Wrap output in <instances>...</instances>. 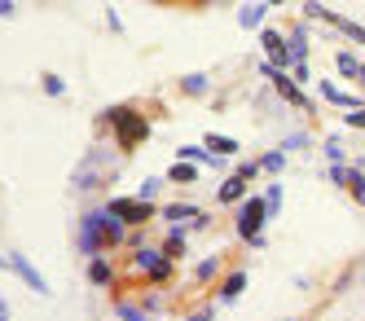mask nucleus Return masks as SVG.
<instances>
[{"label":"nucleus","instance_id":"1","mask_svg":"<svg viewBox=\"0 0 365 321\" xmlns=\"http://www.w3.org/2000/svg\"><path fill=\"white\" fill-rule=\"evenodd\" d=\"M123 158H128V154H119V146H115L110 137H97V141L84 150L80 168H75V176H71V190H84V194L110 190V185L123 176V168H128Z\"/></svg>","mask_w":365,"mask_h":321},{"label":"nucleus","instance_id":"2","mask_svg":"<svg viewBox=\"0 0 365 321\" xmlns=\"http://www.w3.org/2000/svg\"><path fill=\"white\" fill-rule=\"evenodd\" d=\"M97 137H110L119 146V154H133V150H141L154 137V123L137 111L133 101H119V106H106V111L97 115Z\"/></svg>","mask_w":365,"mask_h":321},{"label":"nucleus","instance_id":"3","mask_svg":"<svg viewBox=\"0 0 365 321\" xmlns=\"http://www.w3.org/2000/svg\"><path fill=\"white\" fill-rule=\"evenodd\" d=\"M264 225H269V211H264V198L259 194H247L238 203V220H233V233H238L242 247H264Z\"/></svg>","mask_w":365,"mask_h":321},{"label":"nucleus","instance_id":"4","mask_svg":"<svg viewBox=\"0 0 365 321\" xmlns=\"http://www.w3.org/2000/svg\"><path fill=\"white\" fill-rule=\"evenodd\" d=\"M259 79H269V84L277 88V97H282L286 106H295V111H304V115H317V101H312V97H308V93H304V88H299L286 71H277L273 62H259Z\"/></svg>","mask_w":365,"mask_h":321},{"label":"nucleus","instance_id":"5","mask_svg":"<svg viewBox=\"0 0 365 321\" xmlns=\"http://www.w3.org/2000/svg\"><path fill=\"white\" fill-rule=\"evenodd\" d=\"M304 18H317V22H326V26H330V31L348 36L352 44H361V49H365V26H361V22H352V18H344V14H334V9H326L322 0H304Z\"/></svg>","mask_w":365,"mask_h":321},{"label":"nucleus","instance_id":"6","mask_svg":"<svg viewBox=\"0 0 365 321\" xmlns=\"http://www.w3.org/2000/svg\"><path fill=\"white\" fill-rule=\"evenodd\" d=\"M106 211H115V216H119L128 229H150V220L159 216V207H154V203H145V198H123V194L110 198Z\"/></svg>","mask_w":365,"mask_h":321},{"label":"nucleus","instance_id":"7","mask_svg":"<svg viewBox=\"0 0 365 321\" xmlns=\"http://www.w3.org/2000/svg\"><path fill=\"white\" fill-rule=\"evenodd\" d=\"M75 247H80V255H84V260H93V255L106 251V243H101V225H97V207H88V211H84L80 233H75Z\"/></svg>","mask_w":365,"mask_h":321},{"label":"nucleus","instance_id":"8","mask_svg":"<svg viewBox=\"0 0 365 321\" xmlns=\"http://www.w3.org/2000/svg\"><path fill=\"white\" fill-rule=\"evenodd\" d=\"M259 44H264V62H273L277 71H291V66H295V58L286 53V36H282V31H273V26H259Z\"/></svg>","mask_w":365,"mask_h":321},{"label":"nucleus","instance_id":"9","mask_svg":"<svg viewBox=\"0 0 365 321\" xmlns=\"http://www.w3.org/2000/svg\"><path fill=\"white\" fill-rule=\"evenodd\" d=\"M242 290H247V269H242V264H233L229 273H220V277H216L212 300H216V304H233V300L242 295Z\"/></svg>","mask_w":365,"mask_h":321},{"label":"nucleus","instance_id":"10","mask_svg":"<svg viewBox=\"0 0 365 321\" xmlns=\"http://www.w3.org/2000/svg\"><path fill=\"white\" fill-rule=\"evenodd\" d=\"M9 273H14L18 282H27V286L36 290V295H44V300H48V282L40 277V269H36V264H31L27 255H22V251H9Z\"/></svg>","mask_w":365,"mask_h":321},{"label":"nucleus","instance_id":"11","mask_svg":"<svg viewBox=\"0 0 365 321\" xmlns=\"http://www.w3.org/2000/svg\"><path fill=\"white\" fill-rule=\"evenodd\" d=\"M88 282H93L97 290H119V269H115L110 251H101V255L88 260Z\"/></svg>","mask_w":365,"mask_h":321},{"label":"nucleus","instance_id":"12","mask_svg":"<svg viewBox=\"0 0 365 321\" xmlns=\"http://www.w3.org/2000/svg\"><path fill=\"white\" fill-rule=\"evenodd\" d=\"M97 225H101V243H106V251H119V247H128V225L115 216V211L97 207Z\"/></svg>","mask_w":365,"mask_h":321},{"label":"nucleus","instance_id":"13","mask_svg":"<svg viewBox=\"0 0 365 321\" xmlns=\"http://www.w3.org/2000/svg\"><path fill=\"white\" fill-rule=\"evenodd\" d=\"M317 97L326 106H339V111H361L365 106V93H344L339 84H330V79H317Z\"/></svg>","mask_w":365,"mask_h":321},{"label":"nucleus","instance_id":"14","mask_svg":"<svg viewBox=\"0 0 365 321\" xmlns=\"http://www.w3.org/2000/svg\"><path fill=\"white\" fill-rule=\"evenodd\" d=\"M247 194H251V180H242V176L229 172V176L220 180V190H216V203H220V207H238Z\"/></svg>","mask_w":365,"mask_h":321},{"label":"nucleus","instance_id":"15","mask_svg":"<svg viewBox=\"0 0 365 321\" xmlns=\"http://www.w3.org/2000/svg\"><path fill=\"white\" fill-rule=\"evenodd\" d=\"M176 158H180V163H198V168H216V172H225V168H229L225 158H220V154H212L207 146H180V150H176Z\"/></svg>","mask_w":365,"mask_h":321},{"label":"nucleus","instance_id":"16","mask_svg":"<svg viewBox=\"0 0 365 321\" xmlns=\"http://www.w3.org/2000/svg\"><path fill=\"white\" fill-rule=\"evenodd\" d=\"M190 238H194V229H190V220H180V225H172L168 233H163V251L172 255V260H180V255H185V247H190Z\"/></svg>","mask_w":365,"mask_h":321},{"label":"nucleus","instance_id":"17","mask_svg":"<svg viewBox=\"0 0 365 321\" xmlns=\"http://www.w3.org/2000/svg\"><path fill=\"white\" fill-rule=\"evenodd\" d=\"M172 277H176V260H172L168 251H163V255H159V260H154L150 269L141 273V282H145V286H172Z\"/></svg>","mask_w":365,"mask_h":321},{"label":"nucleus","instance_id":"18","mask_svg":"<svg viewBox=\"0 0 365 321\" xmlns=\"http://www.w3.org/2000/svg\"><path fill=\"white\" fill-rule=\"evenodd\" d=\"M286 53H291L295 62H308V22H291V31H286Z\"/></svg>","mask_w":365,"mask_h":321},{"label":"nucleus","instance_id":"19","mask_svg":"<svg viewBox=\"0 0 365 321\" xmlns=\"http://www.w3.org/2000/svg\"><path fill=\"white\" fill-rule=\"evenodd\" d=\"M264 18H269V5H264V0H251V5L238 9V26H242V31H259V26H264Z\"/></svg>","mask_w":365,"mask_h":321},{"label":"nucleus","instance_id":"20","mask_svg":"<svg viewBox=\"0 0 365 321\" xmlns=\"http://www.w3.org/2000/svg\"><path fill=\"white\" fill-rule=\"evenodd\" d=\"M225 269V251H212L207 260H198V269H194V286H207V282H216Z\"/></svg>","mask_w":365,"mask_h":321},{"label":"nucleus","instance_id":"21","mask_svg":"<svg viewBox=\"0 0 365 321\" xmlns=\"http://www.w3.org/2000/svg\"><path fill=\"white\" fill-rule=\"evenodd\" d=\"M115 321H154L137 300H128V295H115Z\"/></svg>","mask_w":365,"mask_h":321},{"label":"nucleus","instance_id":"22","mask_svg":"<svg viewBox=\"0 0 365 321\" xmlns=\"http://www.w3.org/2000/svg\"><path fill=\"white\" fill-rule=\"evenodd\" d=\"M137 304H141V308H145L150 317H159V312H163V308H168L172 300L163 295V286H150V290H141V295H137Z\"/></svg>","mask_w":365,"mask_h":321},{"label":"nucleus","instance_id":"23","mask_svg":"<svg viewBox=\"0 0 365 321\" xmlns=\"http://www.w3.org/2000/svg\"><path fill=\"white\" fill-rule=\"evenodd\" d=\"M207 88H212V75H202V71L180 75V93L185 97H207Z\"/></svg>","mask_w":365,"mask_h":321},{"label":"nucleus","instance_id":"24","mask_svg":"<svg viewBox=\"0 0 365 321\" xmlns=\"http://www.w3.org/2000/svg\"><path fill=\"white\" fill-rule=\"evenodd\" d=\"M159 216L172 220V225H180V220H194L198 207H194V203H168V207H159Z\"/></svg>","mask_w":365,"mask_h":321},{"label":"nucleus","instance_id":"25","mask_svg":"<svg viewBox=\"0 0 365 321\" xmlns=\"http://www.w3.org/2000/svg\"><path fill=\"white\" fill-rule=\"evenodd\" d=\"M168 180H172V185H194V180H198V168H194V163H180V158H176V163L168 168Z\"/></svg>","mask_w":365,"mask_h":321},{"label":"nucleus","instance_id":"26","mask_svg":"<svg viewBox=\"0 0 365 321\" xmlns=\"http://www.w3.org/2000/svg\"><path fill=\"white\" fill-rule=\"evenodd\" d=\"M259 172L282 176V172H286V150H269V154H259Z\"/></svg>","mask_w":365,"mask_h":321},{"label":"nucleus","instance_id":"27","mask_svg":"<svg viewBox=\"0 0 365 321\" xmlns=\"http://www.w3.org/2000/svg\"><path fill=\"white\" fill-rule=\"evenodd\" d=\"M334 66H339V75H348V79H356V75H361L356 53H348V49H339V53H334Z\"/></svg>","mask_w":365,"mask_h":321},{"label":"nucleus","instance_id":"28","mask_svg":"<svg viewBox=\"0 0 365 321\" xmlns=\"http://www.w3.org/2000/svg\"><path fill=\"white\" fill-rule=\"evenodd\" d=\"M185 321H216V300H198L185 308Z\"/></svg>","mask_w":365,"mask_h":321},{"label":"nucleus","instance_id":"29","mask_svg":"<svg viewBox=\"0 0 365 321\" xmlns=\"http://www.w3.org/2000/svg\"><path fill=\"white\" fill-rule=\"evenodd\" d=\"M207 150L220 154V158H229V154H238V141H233V137H220V132H212V137H207Z\"/></svg>","mask_w":365,"mask_h":321},{"label":"nucleus","instance_id":"30","mask_svg":"<svg viewBox=\"0 0 365 321\" xmlns=\"http://www.w3.org/2000/svg\"><path fill=\"white\" fill-rule=\"evenodd\" d=\"M40 88H44L48 97H66V79H62L58 71H44V75H40Z\"/></svg>","mask_w":365,"mask_h":321},{"label":"nucleus","instance_id":"31","mask_svg":"<svg viewBox=\"0 0 365 321\" xmlns=\"http://www.w3.org/2000/svg\"><path fill=\"white\" fill-rule=\"evenodd\" d=\"M308 146H312V132H304V128H299V132H291V137H282V146H277V150L295 154V150H308Z\"/></svg>","mask_w":365,"mask_h":321},{"label":"nucleus","instance_id":"32","mask_svg":"<svg viewBox=\"0 0 365 321\" xmlns=\"http://www.w3.org/2000/svg\"><path fill=\"white\" fill-rule=\"evenodd\" d=\"M259 198H264V211H269V220H273L277 211H282V185H277V180L264 185V194H259Z\"/></svg>","mask_w":365,"mask_h":321},{"label":"nucleus","instance_id":"33","mask_svg":"<svg viewBox=\"0 0 365 321\" xmlns=\"http://www.w3.org/2000/svg\"><path fill=\"white\" fill-rule=\"evenodd\" d=\"M163 185H168V176H145V180H141V194H137V198H145V203H154V198H159V194H163Z\"/></svg>","mask_w":365,"mask_h":321},{"label":"nucleus","instance_id":"34","mask_svg":"<svg viewBox=\"0 0 365 321\" xmlns=\"http://www.w3.org/2000/svg\"><path fill=\"white\" fill-rule=\"evenodd\" d=\"M326 176H330V185H339V190H348V185H352V168L348 163H330Z\"/></svg>","mask_w":365,"mask_h":321},{"label":"nucleus","instance_id":"35","mask_svg":"<svg viewBox=\"0 0 365 321\" xmlns=\"http://www.w3.org/2000/svg\"><path fill=\"white\" fill-rule=\"evenodd\" d=\"M348 194H352V203H356V207H365V172H361V168H352V185H348Z\"/></svg>","mask_w":365,"mask_h":321},{"label":"nucleus","instance_id":"36","mask_svg":"<svg viewBox=\"0 0 365 321\" xmlns=\"http://www.w3.org/2000/svg\"><path fill=\"white\" fill-rule=\"evenodd\" d=\"M233 176H242V180H259V158H251V163H233Z\"/></svg>","mask_w":365,"mask_h":321},{"label":"nucleus","instance_id":"37","mask_svg":"<svg viewBox=\"0 0 365 321\" xmlns=\"http://www.w3.org/2000/svg\"><path fill=\"white\" fill-rule=\"evenodd\" d=\"M326 158L330 163H344V141L339 137H326Z\"/></svg>","mask_w":365,"mask_h":321},{"label":"nucleus","instance_id":"38","mask_svg":"<svg viewBox=\"0 0 365 321\" xmlns=\"http://www.w3.org/2000/svg\"><path fill=\"white\" fill-rule=\"evenodd\" d=\"M344 123L348 128H365V106H361V111H344Z\"/></svg>","mask_w":365,"mask_h":321},{"label":"nucleus","instance_id":"39","mask_svg":"<svg viewBox=\"0 0 365 321\" xmlns=\"http://www.w3.org/2000/svg\"><path fill=\"white\" fill-rule=\"evenodd\" d=\"M207 225H212V216H207V211H198V216H194V220H190V229H194V233H202V229H207Z\"/></svg>","mask_w":365,"mask_h":321},{"label":"nucleus","instance_id":"40","mask_svg":"<svg viewBox=\"0 0 365 321\" xmlns=\"http://www.w3.org/2000/svg\"><path fill=\"white\" fill-rule=\"evenodd\" d=\"M106 26H110L115 36H123V22H119V14H115V9H106Z\"/></svg>","mask_w":365,"mask_h":321},{"label":"nucleus","instance_id":"41","mask_svg":"<svg viewBox=\"0 0 365 321\" xmlns=\"http://www.w3.org/2000/svg\"><path fill=\"white\" fill-rule=\"evenodd\" d=\"M0 321H14V308L5 304V295H0Z\"/></svg>","mask_w":365,"mask_h":321},{"label":"nucleus","instance_id":"42","mask_svg":"<svg viewBox=\"0 0 365 321\" xmlns=\"http://www.w3.org/2000/svg\"><path fill=\"white\" fill-rule=\"evenodd\" d=\"M198 9H216V5H229V0H194Z\"/></svg>","mask_w":365,"mask_h":321},{"label":"nucleus","instance_id":"43","mask_svg":"<svg viewBox=\"0 0 365 321\" xmlns=\"http://www.w3.org/2000/svg\"><path fill=\"white\" fill-rule=\"evenodd\" d=\"M14 9H18V5H14V0H0V18H9Z\"/></svg>","mask_w":365,"mask_h":321},{"label":"nucleus","instance_id":"44","mask_svg":"<svg viewBox=\"0 0 365 321\" xmlns=\"http://www.w3.org/2000/svg\"><path fill=\"white\" fill-rule=\"evenodd\" d=\"M356 79H361V88H365V62H361V75H356Z\"/></svg>","mask_w":365,"mask_h":321},{"label":"nucleus","instance_id":"45","mask_svg":"<svg viewBox=\"0 0 365 321\" xmlns=\"http://www.w3.org/2000/svg\"><path fill=\"white\" fill-rule=\"evenodd\" d=\"M282 321H308V317H282Z\"/></svg>","mask_w":365,"mask_h":321},{"label":"nucleus","instance_id":"46","mask_svg":"<svg viewBox=\"0 0 365 321\" xmlns=\"http://www.w3.org/2000/svg\"><path fill=\"white\" fill-rule=\"evenodd\" d=\"M264 5H286V0H264Z\"/></svg>","mask_w":365,"mask_h":321}]
</instances>
